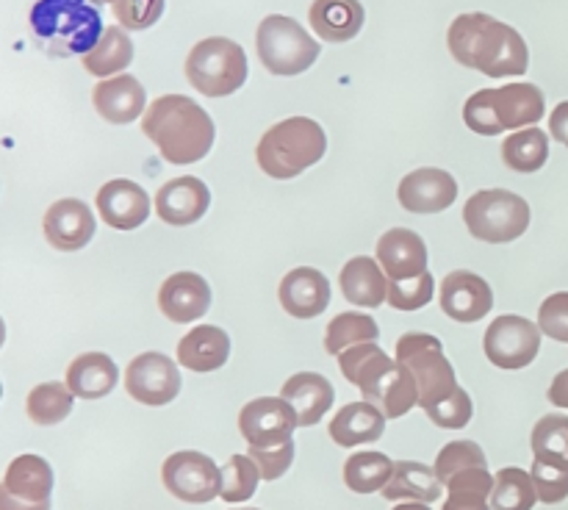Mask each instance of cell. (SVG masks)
<instances>
[{
  "label": "cell",
  "mask_w": 568,
  "mask_h": 510,
  "mask_svg": "<svg viewBox=\"0 0 568 510\" xmlns=\"http://www.w3.org/2000/svg\"><path fill=\"white\" fill-rule=\"evenodd\" d=\"M377 261L388 280H408L427 272V247L419 233L408 227H392L377 242Z\"/></svg>",
  "instance_id": "603a6c76"
},
{
  "label": "cell",
  "mask_w": 568,
  "mask_h": 510,
  "mask_svg": "<svg viewBox=\"0 0 568 510\" xmlns=\"http://www.w3.org/2000/svg\"><path fill=\"white\" fill-rule=\"evenodd\" d=\"M549 133L568 147V100L566 103L555 105L552 116H549Z\"/></svg>",
  "instance_id": "7dc6e473"
},
{
  "label": "cell",
  "mask_w": 568,
  "mask_h": 510,
  "mask_svg": "<svg viewBox=\"0 0 568 510\" xmlns=\"http://www.w3.org/2000/svg\"><path fill=\"white\" fill-rule=\"evenodd\" d=\"M547 397L552 405L568 410V369H564L558 377H555L552 386H549V391H547Z\"/></svg>",
  "instance_id": "c3c4849f"
},
{
  "label": "cell",
  "mask_w": 568,
  "mask_h": 510,
  "mask_svg": "<svg viewBox=\"0 0 568 510\" xmlns=\"http://www.w3.org/2000/svg\"><path fill=\"white\" fill-rule=\"evenodd\" d=\"M325 150L327 136L320 122L308 116H288L261 136L255 155L266 175L288 181L314 166L325 155Z\"/></svg>",
  "instance_id": "52a82bcc"
},
{
  "label": "cell",
  "mask_w": 568,
  "mask_h": 510,
  "mask_svg": "<svg viewBox=\"0 0 568 510\" xmlns=\"http://www.w3.org/2000/svg\"><path fill=\"white\" fill-rule=\"evenodd\" d=\"M164 14V0H114V17L128 31H144Z\"/></svg>",
  "instance_id": "7bdbcfd3"
},
{
  "label": "cell",
  "mask_w": 568,
  "mask_h": 510,
  "mask_svg": "<svg viewBox=\"0 0 568 510\" xmlns=\"http://www.w3.org/2000/svg\"><path fill=\"white\" fill-rule=\"evenodd\" d=\"M72 397L75 394L70 391L67 382H39L28 394L26 410L33 425H59V421H64L72 414Z\"/></svg>",
  "instance_id": "8d00e7d4"
},
{
  "label": "cell",
  "mask_w": 568,
  "mask_h": 510,
  "mask_svg": "<svg viewBox=\"0 0 568 510\" xmlns=\"http://www.w3.org/2000/svg\"><path fill=\"white\" fill-rule=\"evenodd\" d=\"M532 482H536L538 499L547 504H558L568 497V471L549 466L544 460H532Z\"/></svg>",
  "instance_id": "ee69618b"
},
{
  "label": "cell",
  "mask_w": 568,
  "mask_h": 510,
  "mask_svg": "<svg viewBox=\"0 0 568 510\" xmlns=\"http://www.w3.org/2000/svg\"><path fill=\"white\" fill-rule=\"evenodd\" d=\"M31 31L48 53L87 55L98 48L105 28L89 0H37L31 9Z\"/></svg>",
  "instance_id": "5b68a950"
},
{
  "label": "cell",
  "mask_w": 568,
  "mask_h": 510,
  "mask_svg": "<svg viewBox=\"0 0 568 510\" xmlns=\"http://www.w3.org/2000/svg\"><path fill=\"white\" fill-rule=\"evenodd\" d=\"M281 305L294 319H314L331 305V280L314 266H297L281 280Z\"/></svg>",
  "instance_id": "7402d4cb"
},
{
  "label": "cell",
  "mask_w": 568,
  "mask_h": 510,
  "mask_svg": "<svg viewBox=\"0 0 568 510\" xmlns=\"http://www.w3.org/2000/svg\"><path fill=\"white\" fill-rule=\"evenodd\" d=\"M258 480H264V477H261V469L250 455H231L227 463L222 466L220 497L225 502H247L258 488Z\"/></svg>",
  "instance_id": "ab89813d"
},
{
  "label": "cell",
  "mask_w": 568,
  "mask_h": 510,
  "mask_svg": "<svg viewBox=\"0 0 568 510\" xmlns=\"http://www.w3.org/2000/svg\"><path fill=\"white\" fill-rule=\"evenodd\" d=\"M383 497L392 502H436L442 497V480L436 469L416 460H397L394 477L383 488Z\"/></svg>",
  "instance_id": "4dcf8cb0"
},
{
  "label": "cell",
  "mask_w": 568,
  "mask_h": 510,
  "mask_svg": "<svg viewBox=\"0 0 568 510\" xmlns=\"http://www.w3.org/2000/svg\"><path fill=\"white\" fill-rule=\"evenodd\" d=\"M181 369L172 358L161 353H142L128 364L125 388L142 405H170L181 391Z\"/></svg>",
  "instance_id": "9a60e30c"
},
{
  "label": "cell",
  "mask_w": 568,
  "mask_h": 510,
  "mask_svg": "<svg viewBox=\"0 0 568 510\" xmlns=\"http://www.w3.org/2000/svg\"><path fill=\"white\" fill-rule=\"evenodd\" d=\"M281 397L288 399V405L297 410L300 427H314L333 408L336 391H333V382L327 377L316 375V371H300L283 382Z\"/></svg>",
  "instance_id": "d4e9b609"
},
{
  "label": "cell",
  "mask_w": 568,
  "mask_h": 510,
  "mask_svg": "<svg viewBox=\"0 0 568 510\" xmlns=\"http://www.w3.org/2000/svg\"><path fill=\"white\" fill-rule=\"evenodd\" d=\"M92 103L98 114L111 125H128L144 111V86L133 75H116L100 81L92 92Z\"/></svg>",
  "instance_id": "cb8c5ba5"
},
{
  "label": "cell",
  "mask_w": 568,
  "mask_h": 510,
  "mask_svg": "<svg viewBox=\"0 0 568 510\" xmlns=\"http://www.w3.org/2000/svg\"><path fill=\"white\" fill-rule=\"evenodd\" d=\"M532 455L549 466L568 471V416L549 414L532 427Z\"/></svg>",
  "instance_id": "74e56055"
},
{
  "label": "cell",
  "mask_w": 568,
  "mask_h": 510,
  "mask_svg": "<svg viewBox=\"0 0 568 510\" xmlns=\"http://www.w3.org/2000/svg\"><path fill=\"white\" fill-rule=\"evenodd\" d=\"M394 510H430L425 502H399Z\"/></svg>",
  "instance_id": "681fc988"
},
{
  "label": "cell",
  "mask_w": 568,
  "mask_h": 510,
  "mask_svg": "<svg viewBox=\"0 0 568 510\" xmlns=\"http://www.w3.org/2000/svg\"><path fill=\"white\" fill-rule=\"evenodd\" d=\"M250 458L255 460V466L261 469V477H264L266 482L270 480H277V477H283L288 471V466H292L294 460V441L283 443V447H275V449H255L250 447Z\"/></svg>",
  "instance_id": "bcb514c9"
},
{
  "label": "cell",
  "mask_w": 568,
  "mask_h": 510,
  "mask_svg": "<svg viewBox=\"0 0 568 510\" xmlns=\"http://www.w3.org/2000/svg\"><path fill=\"white\" fill-rule=\"evenodd\" d=\"M386 430V414L372 402H349L333 416L331 432L338 447H358V443H372Z\"/></svg>",
  "instance_id": "f1b7e54d"
},
{
  "label": "cell",
  "mask_w": 568,
  "mask_h": 510,
  "mask_svg": "<svg viewBox=\"0 0 568 510\" xmlns=\"http://www.w3.org/2000/svg\"><path fill=\"white\" fill-rule=\"evenodd\" d=\"M211 205V192L200 177L183 175L175 181L164 183L155 194V214L164 220L166 225H194L203 220V214Z\"/></svg>",
  "instance_id": "ffe728a7"
},
{
  "label": "cell",
  "mask_w": 568,
  "mask_h": 510,
  "mask_svg": "<svg viewBox=\"0 0 568 510\" xmlns=\"http://www.w3.org/2000/svg\"><path fill=\"white\" fill-rule=\"evenodd\" d=\"M231 358V338L216 325H197L178 341V364L192 371L222 369Z\"/></svg>",
  "instance_id": "484cf974"
},
{
  "label": "cell",
  "mask_w": 568,
  "mask_h": 510,
  "mask_svg": "<svg viewBox=\"0 0 568 510\" xmlns=\"http://www.w3.org/2000/svg\"><path fill=\"white\" fill-rule=\"evenodd\" d=\"M236 510H258V508H236Z\"/></svg>",
  "instance_id": "816d5d0a"
},
{
  "label": "cell",
  "mask_w": 568,
  "mask_h": 510,
  "mask_svg": "<svg viewBox=\"0 0 568 510\" xmlns=\"http://www.w3.org/2000/svg\"><path fill=\"white\" fill-rule=\"evenodd\" d=\"M308 20L325 42H349L364 28V6L361 0H314Z\"/></svg>",
  "instance_id": "83f0119b"
},
{
  "label": "cell",
  "mask_w": 568,
  "mask_h": 510,
  "mask_svg": "<svg viewBox=\"0 0 568 510\" xmlns=\"http://www.w3.org/2000/svg\"><path fill=\"white\" fill-rule=\"evenodd\" d=\"M133 61V42L125 33V28L111 26L105 28L103 39L92 53L83 55V70L98 78H111L114 72H122Z\"/></svg>",
  "instance_id": "1f68e13d"
},
{
  "label": "cell",
  "mask_w": 568,
  "mask_h": 510,
  "mask_svg": "<svg viewBox=\"0 0 568 510\" xmlns=\"http://www.w3.org/2000/svg\"><path fill=\"white\" fill-rule=\"evenodd\" d=\"M116 364L105 353H83L67 369V386L81 399H100L114 391Z\"/></svg>",
  "instance_id": "f546056e"
},
{
  "label": "cell",
  "mask_w": 568,
  "mask_h": 510,
  "mask_svg": "<svg viewBox=\"0 0 568 510\" xmlns=\"http://www.w3.org/2000/svg\"><path fill=\"white\" fill-rule=\"evenodd\" d=\"M483 349H486L488 360L499 369H525L536 360L538 349H541V327L532 325L525 316H497L488 325Z\"/></svg>",
  "instance_id": "7c38bea8"
},
{
  "label": "cell",
  "mask_w": 568,
  "mask_h": 510,
  "mask_svg": "<svg viewBox=\"0 0 568 510\" xmlns=\"http://www.w3.org/2000/svg\"><path fill=\"white\" fill-rule=\"evenodd\" d=\"M98 211L114 231H133L150 216V194L128 177H114L98 192Z\"/></svg>",
  "instance_id": "44dd1931"
},
{
  "label": "cell",
  "mask_w": 568,
  "mask_h": 510,
  "mask_svg": "<svg viewBox=\"0 0 568 510\" xmlns=\"http://www.w3.org/2000/svg\"><path fill=\"white\" fill-rule=\"evenodd\" d=\"M42 231L50 247L61 249V253H75V249H83L92 242L94 214L83 200H55L48 214H44Z\"/></svg>",
  "instance_id": "ac0fdd59"
},
{
  "label": "cell",
  "mask_w": 568,
  "mask_h": 510,
  "mask_svg": "<svg viewBox=\"0 0 568 510\" xmlns=\"http://www.w3.org/2000/svg\"><path fill=\"white\" fill-rule=\"evenodd\" d=\"M547 100L536 83H508L499 89H480L464 105V122L480 136L532 128L544 116Z\"/></svg>",
  "instance_id": "8992f818"
},
{
  "label": "cell",
  "mask_w": 568,
  "mask_h": 510,
  "mask_svg": "<svg viewBox=\"0 0 568 510\" xmlns=\"http://www.w3.org/2000/svg\"><path fill=\"white\" fill-rule=\"evenodd\" d=\"M464 222L480 242L508 244L530 227V205L508 188H483L466 200Z\"/></svg>",
  "instance_id": "9c48e42d"
},
{
  "label": "cell",
  "mask_w": 568,
  "mask_h": 510,
  "mask_svg": "<svg viewBox=\"0 0 568 510\" xmlns=\"http://www.w3.org/2000/svg\"><path fill=\"white\" fill-rule=\"evenodd\" d=\"M397 364L410 369L419 386V405L433 425L460 430L471 421V397L458 386L453 364L444 355L442 341L430 333H405L397 341Z\"/></svg>",
  "instance_id": "6da1fadb"
},
{
  "label": "cell",
  "mask_w": 568,
  "mask_h": 510,
  "mask_svg": "<svg viewBox=\"0 0 568 510\" xmlns=\"http://www.w3.org/2000/svg\"><path fill=\"white\" fill-rule=\"evenodd\" d=\"M255 44H258L261 64L272 75H300L320 59L322 50L297 20L283 14H270L261 20Z\"/></svg>",
  "instance_id": "30bf717a"
},
{
  "label": "cell",
  "mask_w": 568,
  "mask_h": 510,
  "mask_svg": "<svg viewBox=\"0 0 568 510\" xmlns=\"http://www.w3.org/2000/svg\"><path fill=\"white\" fill-rule=\"evenodd\" d=\"M344 377L364 394V402H372L386 414V419H399L414 405H419V386L410 369L394 364L375 341L358 344L338 355Z\"/></svg>",
  "instance_id": "277c9868"
},
{
  "label": "cell",
  "mask_w": 568,
  "mask_h": 510,
  "mask_svg": "<svg viewBox=\"0 0 568 510\" xmlns=\"http://www.w3.org/2000/svg\"><path fill=\"white\" fill-rule=\"evenodd\" d=\"M447 491L444 510H491L488 497L494 493V477L488 466L466 469L447 482Z\"/></svg>",
  "instance_id": "836d02e7"
},
{
  "label": "cell",
  "mask_w": 568,
  "mask_h": 510,
  "mask_svg": "<svg viewBox=\"0 0 568 510\" xmlns=\"http://www.w3.org/2000/svg\"><path fill=\"white\" fill-rule=\"evenodd\" d=\"M161 314L178 325L197 322L211 308V288L197 272H175L159 288Z\"/></svg>",
  "instance_id": "d6986e66"
},
{
  "label": "cell",
  "mask_w": 568,
  "mask_h": 510,
  "mask_svg": "<svg viewBox=\"0 0 568 510\" xmlns=\"http://www.w3.org/2000/svg\"><path fill=\"white\" fill-rule=\"evenodd\" d=\"M161 480L166 491L175 499L189 504H205L220 497L222 469L203 452L183 449V452L170 455L161 466Z\"/></svg>",
  "instance_id": "8fae6325"
},
{
  "label": "cell",
  "mask_w": 568,
  "mask_h": 510,
  "mask_svg": "<svg viewBox=\"0 0 568 510\" xmlns=\"http://www.w3.org/2000/svg\"><path fill=\"white\" fill-rule=\"evenodd\" d=\"M186 78L205 98H225L247 81V55L242 44L225 37L203 39L186 59Z\"/></svg>",
  "instance_id": "ba28073f"
},
{
  "label": "cell",
  "mask_w": 568,
  "mask_h": 510,
  "mask_svg": "<svg viewBox=\"0 0 568 510\" xmlns=\"http://www.w3.org/2000/svg\"><path fill=\"white\" fill-rule=\"evenodd\" d=\"M294 427H300L297 410L283 397H258L239 414V430L255 449L283 447L292 441Z\"/></svg>",
  "instance_id": "5bb4252c"
},
{
  "label": "cell",
  "mask_w": 568,
  "mask_h": 510,
  "mask_svg": "<svg viewBox=\"0 0 568 510\" xmlns=\"http://www.w3.org/2000/svg\"><path fill=\"white\" fill-rule=\"evenodd\" d=\"M142 131L170 164H197L214 147V122L186 94H164L142 116Z\"/></svg>",
  "instance_id": "3957f363"
},
{
  "label": "cell",
  "mask_w": 568,
  "mask_h": 510,
  "mask_svg": "<svg viewBox=\"0 0 568 510\" xmlns=\"http://www.w3.org/2000/svg\"><path fill=\"white\" fill-rule=\"evenodd\" d=\"M477 466H488L486 452L480 449V443L475 441H453L438 452L436 458V475L442 480V486H447L455 475L466 469H477Z\"/></svg>",
  "instance_id": "60d3db41"
},
{
  "label": "cell",
  "mask_w": 568,
  "mask_h": 510,
  "mask_svg": "<svg viewBox=\"0 0 568 510\" xmlns=\"http://www.w3.org/2000/svg\"><path fill=\"white\" fill-rule=\"evenodd\" d=\"M377 336H381V330H377V322L372 319V316L347 310V314H338L336 319L327 325L325 349L331 355H342L344 349L349 347L377 341Z\"/></svg>",
  "instance_id": "f35d334b"
},
{
  "label": "cell",
  "mask_w": 568,
  "mask_h": 510,
  "mask_svg": "<svg viewBox=\"0 0 568 510\" xmlns=\"http://www.w3.org/2000/svg\"><path fill=\"white\" fill-rule=\"evenodd\" d=\"M338 283H342L347 303L364 305V308H377L388 297V275L383 272L381 261L369 258V255L347 261L342 275H338Z\"/></svg>",
  "instance_id": "4316f807"
},
{
  "label": "cell",
  "mask_w": 568,
  "mask_h": 510,
  "mask_svg": "<svg viewBox=\"0 0 568 510\" xmlns=\"http://www.w3.org/2000/svg\"><path fill=\"white\" fill-rule=\"evenodd\" d=\"M538 502L536 482L532 475L516 466H505L494 475L491 510H532Z\"/></svg>",
  "instance_id": "d590c367"
},
{
  "label": "cell",
  "mask_w": 568,
  "mask_h": 510,
  "mask_svg": "<svg viewBox=\"0 0 568 510\" xmlns=\"http://www.w3.org/2000/svg\"><path fill=\"white\" fill-rule=\"evenodd\" d=\"M89 3H92V6H103V3H111V6H114V0H89Z\"/></svg>",
  "instance_id": "f907efd6"
},
{
  "label": "cell",
  "mask_w": 568,
  "mask_h": 510,
  "mask_svg": "<svg viewBox=\"0 0 568 510\" xmlns=\"http://www.w3.org/2000/svg\"><path fill=\"white\" fill-rule=\"evenodd\" d=\"M399 205L410 214H438V211L449 208L458 197V183L447 170H436V166H425V170H414L399 181L397 188Z\"/></svg>",
  "instance_id": "2e32d148"
},
{
  "label": "cell",
  "mask_w": 568,
  "mask_h": 510,
  "mask_svg": "<svg viewBox=\"0 0 568 510\" xmlns=\"http://www.w3.org/2000/svg\"><path fill=\"white\" fill-rule=\"evenodd\" d=\"M549 159V136L541 128H521L503 142V161L514 172H538Z\"/></svg>",
  "instance_id": "d6a6232c"
},
{
  "label": "cell",
  "mask_w": 568,
  "mask_h": 510,
  "mask_svg": "<svg viewBox=\"0 0 568 510\" xmlns=\"http://www.w3.org/2000/svg\"><path fill=\"white\" fill-rule=\"evenodd\" d=\"M494 308V292L488 280L466 269L449 272L442 280V310L460 325H471Z\"/></svg>",
  "instance_id": "e0dca14e"
},
{
  "label": "cell",
  "mask_w": 568,
  "mask_h": 510,
  "mask_svg": "<svg viewBox=\"0 0 568 510\" xmlns=\"http://www.w3.org/2000/svg\"><path fill=\"white\" fill-rule=\"evenodd\" d=\"M394 460L383 452H355L344 463V482L355 493H375L394 477Z\"/></svg>",
  "instance_id": "e575fe53"
},
{
  "label": "cell",
  "mask_w": 568,
  "mask_h": 510,
  "mask_svg": "<svg viewBox=\"0 0 568 510\" xmlns=\"http://www.w3.org/2000/svg\"><path fill=\"white\" fill-rule=\"evenodd\" d=\"M53 469L39 455H20L9 463L0 486V510H50Z\"/></svg>",
  "instance_id": "4fadbf2b"
},
{
  "label": "cell",
  "mask_w": 568,
  "mask_h": 510,
  "mask_svg": "<svg viewBox=\"0 0 568 510\" xmlns=\"http://www.w3.org/2000/svg\"><path fill=\"white\" fill-rule=\"evenodd\" d=\"M436 277L430 272L408 280H388V303L397 310H419L433 299Z\"/></svg>",
  "instance_id": "b9f144b4"
},
{
  "label": "cell",
  "mask_w": 568,
  "mask_h": 510,
  "mask_svg": "<svg viewBox=\"0 0 568 510\" xmlns=\"http://www.w3.org/2000/svg\"><path fill=\"white\" fill-rule=\"evenodd\" d=\"M447 44L458 64L471 67L488 78L525 75L530 67V50L521 33L483 11L455 17Z\"/></svg>",
  "instance_id": "7a4b0ae2"
},
{
  "label": "cell",
  "mask_w": 568,
  "mask_h": 510,
  "mask_svg": "<svg viewBox=\"0 0 568 510\" xmlns=\"http://www.w3.org/2000/svg\"><path fill=\"white\" fill-rule=\"evenodd\" d=\"M538 327L555 341L568 344V292H558L547 297L538 310Z\"/></svg>",
  "instance_id": "f6af8a7d"
}]
</instances>
